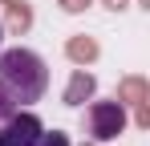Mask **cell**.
Segmentation results:
<instances>
[{
  "instance_id": "cell-1",
  "label": "cell",
  "mask_w": 150,
  "mask_h": 146,
  "mask_svg": "<svg viewBox=\"0 0 150 146\" xmlns=\"http://www.w3.org/2000/svg\"><path fill=\"white\" fill-rule=\"evenodd\" d=\"M0 89L16 106H33L49 89V69L33 49H0Z\"/></svg>"
},
{
  "instance_id": "cell-2",
  "label": "cell",
  "mask_w": 150,
  "mask_h": 146,
  "mask_svg": "<svg viewBox=\"0 0 150 146\" xmlns=\"http://www.w3.org/2000/svg\"><path fill=\"white\" fill-rule=\"evenodd\" d=\"M41 134H45L41 118L28 114V110H16L12 118L0 126V146H37V142H41Z\"/></svg>"
},
{
  "instance_id": "cell-3",
  "label": "cell",
  "mask_w": 150,
  "mask_h": 146,
  "mask_svg": "<svg viewBox=\"0 0 150 146\" xmlns=\"http://www.w3.org/2000/svg\"><path fill=\"white\" fill-rule=\"evenodd\" d=\"M122 130H126V110L122 106L118 101H93V110H89V134L98 142H110Z\"/></svg>"
},
{
  "instance_id": "cell-4",
  "label": "cell",
  "mask_w": 150,
  "mask_h": 146,
  "mask_svg": "<svg viewBox=\"0 0 150 146\" xmlns=\"http://www.w3.org/2000/svg\"><path fill=\"white\" fill-rule=\"evenodd\" d=\"M16 110H21V106H16L12 97H8V94H4V89H0V126H4V122H8V118H12Z\"/></svg>"
},
{
  "instance_id": "cell-5",
  "label": "cell",
  "mask_w": 150,
  "mask_h": 146,
  "mask_svg": "<svg viewBox=\"0 0 150 146\" xmlns=\"http://www.w3.org/2000/svg\"><path fill=\"white\" fill-rule=\"evenodd\" d=\"M37 146H69V138L53 130V134H41V142H37Z\"/></svg>"
},
{
  "instance_id": "cell-6",
  "label": "cell",
  "mask_w": 150,
  "mask_h": 146,
  "mask_svg": "<svg viewBox=\"0 0 150 146\" xmlns=\"http://www.w3.org/2000/svg\"><path fill=\"white\" fill-rule=\"evenodd\" d=\"M0 45H4V24H0Z\"/></svg>"
}]
</instances>
